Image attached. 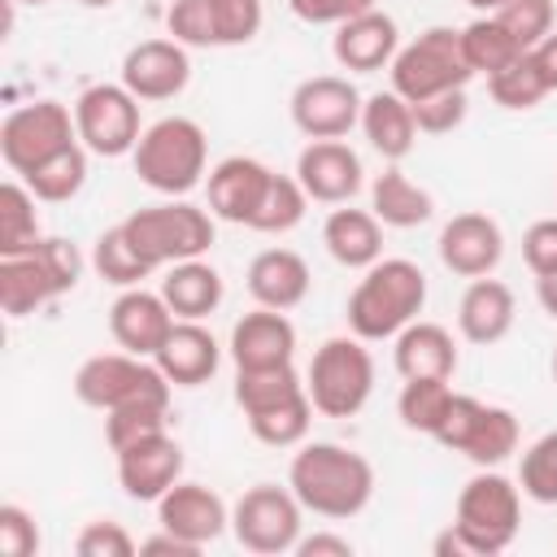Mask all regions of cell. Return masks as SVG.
<instances>
[{
  "label": "cell",
  "mask_w": 557,
  "mask_h": 557,
  "mask_svg": "<svg viewBox=\"0 0 557 557\" xmlns=\"http://www.w3.org/2000/svg\"><path fill=\"white\" fill-rule=\"evenodd\" d=\"M287 487L296 492V500L305 505V513L344 522L357 518L370 496H374V466L335 440H313L300 444L292 466H287Z\"/></svg>",
  "instance_id": "obj_1"
},
{
  "label": "cell",
  "mask_w": 557,
  "mask_h": 557,
  "mask_svg": "<svg viewBox=\"0 0 557 557\" xmlns=\"http://www.w3.org/2000/svg\"><path fill=\"white\" fill-rule=\"evenodd\" d=\"M426 305V274L409 257H379L348 292L344 318L357 339H396Z\"/></svg>",
  "instance_id": "obj_2"
},
{
  "label": "cell",
  "mask_w": 557,
  "mask_h": 557,
  "mask_svg": "<svg viewBox=\"0 0 557 557\" xmlns=\"http://www.w3.org/2000/svg\"><path fill=\"white\" fill-rule=\"evenodd\" d=\"M83 278V252L78 244L61 235H44L26 252L0 257V309L4 318H26L57 296L74 292Z\"/></svg>",
  "instance_id": "obj_3"
},
{
  "label": "cell",
  "mask_w": 557,
  "mask_h": 557,
  "mask_svg": "<svg viewBox=\"0 0 557 557\" xmlns=\"http://www.w3.org/2000/svg\"><path fill=\"white\" fill-rule=\"evenodd\" d=\"M131 161H135V174L144 187H152L161 196H187L191 187H200L205 165H209L205 126L183 113L157 117L152 126H144Z\"/></svg>",
  "instance_id": "obj_4"
},
{
  "label": "cell",
  "mask_w": 557,
  "mask_h": 557,
  "mask_svg": "<svg viewBox=\"0 0 557 557\" xmlns=\"http://www.w3.org/2000/svg\"><path fill=\"white\" fill-rule=\"evenodd\" d=\"M122 231L131 235V244L139 248V257L152 270L205 257L213 235H218L213 231V213L191 205V200H183V196H170V200L148 205V209H135L131 218H122Z\"/></svg>",
  "instance_id": "obj_5"
},
{
  "label": "cell",
  "mask_w": 557,
  "mask_h": 557,
  "mask_svg": "<svg viewBox=\"0 0 557 557\" xmlns=\"http://www.w3.org/2000/svg\"><path fill=\"white\" fill-rule=\"evenodd\" d=\"M305 392L322 418H352L374 392V357L357 335H331L313 348L305 370Z\"/></svg>",
  "instance_id": "obj_6"
},
{
  "label": "cell",
  "mask_w": 557,
  "mask_h": 557,
  "mask_svg": "<svg viewBox=\"0 0 557 557\" xmlns=\"http://www.w3.org/2000/svg\"><path fill=\"white\" fill-rule=\"evenodd\" d=\"M453 527L461 531V540L470 544L474 557L505 553L518 540V527H522V487L513 479L496 474V466L479 470L457 492Z\"/></svg>",
  "instance_id": "obj_7"
},
{
  "label": "cell",
  "mask_w": 557,
  "mask_h": 557,
  "mask_svg": "<svg viewBox=\"0 0 557 557\" xmlns=\"http://www.w3.org/2000/svg\"><path fill=\"white\" fill-rule=\"evenodd\" d=\"M392 91H400L409 104L431 100L440 91L466 87L474 78L466 52H461V30L453 26H426L418 39L400 44V52L392 57Z\"/></svg>",
  "instance_id": "obj_8"
},
{
  "label": "cell",
  "mask_w": 557,
  "mask_h": 557,
  "mask_svg": "<svg viewBox=\"0 0 557 557\" xmlns=\"http://www.w3.org/2000/svg\"><path fill=\"white\" fill-rule=\"evenodd\" d=\"M170 379L161 374V366L152 357H135V352H96L74 370V396L87 409H122V405H139V400H170Z\"/></svg>",
  "instance_id": "obj_9"
},
{
  "label": "cell",
  "mask_w": 557,
  "mask_h": 557,
  "mask_svg": "<svg viewBox=\"0 0 557 557\" xmlns=\"http://www.w3.org/2000/svg\"><path fill=\"white\" fill-rule=\"evenodd\" d=\"M518 418L505 405H483L479 396L453 392L448 418L435 431V440L448 453H461L466 461H474L479 470H492L500 461H509L518 453Z\"/></svg>",
  "instance_id": "obj_10"
},
{
  "label": "cell",
  "mask_w": 557,
  "mask_h": 557,
  "mask_svg": "<svg viewBox=\"0 0 557 557\" xmlns=\"http://www.w3.org/2000/svg\"><path fill=\"white\" fill-rule=\"evenodd\" d=\"M231 531H235L239 548H248L257 557L296 553V544L305 535V505L296 500L292 487L257 483L231 505Z\"/></svg>",
  "instance_id": "obj_11"
},
{
  "label": "cell",
  "mask_w": 557,
  "mask_h": 557,
  "mask_svg": "<svg viewBox=\"0 0 557 557\" xmlns=\"http://www.w3.org/2000/svg\"><path fill=\"white\" fill-rule=\"evenodd\" d=\"M70 144H78V126H74V109L61 104V100L17 104L0 122V157L17 178L30 174L35 165H44L48 157H57Z\"/></svg>",
  "instance_id": "obj_12"
},
{
  "label": "cell",
  "mask_w": 557,
  "mask_h": 557,
  "mask_svg": "<svg viewBox=\"0 0 557 557\" xmlns=\"http://www.w3.org/2000/svg\"><path fill=\"white\" fill-rule=\"evenodd\" d=\"M74 126L91 157H126L144 135L139 100L122 83H91L74 100Z\"/></svg>",
  "instance_id": "obj_13"
},
{
  "label": "cell",
  "mask_w": 557,
  "mask_h": 557,
  "mask_svg": "<svg viewBox=\"0 0 557 557\" xmlns=\"http://www.w3.org/2000/svg\"><path fill=\"white\" fill-rule=\"evenodd\" d=\"M361 104H366V96L344 74L300 78L287 100L292 122L305 139H344L352 126H361Z\"/></svg>",
  "instance_id": "obj_14"
},
{
  "label": "cell",
  "mask_w": 557,
  "mask_h": 557,
  "mask_svg": "<svg viewBox=\"0 0 557 557\" xmlns=\"http://www.w3.org/2000/svg\"><path fill=\"white\" fill-rule=\"evenodd\" d=\"M435 248H440L444 270H453L457 278H483L505 257V231H500L496 218H487L479 209H466V213H453L440 226Z\"/></svg>",
  "instance_id": "obj_15"
},
{
  "label": "cell",
  "mask_w": 557,
  "mask_h": 557,
  "mask_svg": "<svg viewBox=\"0 0 557 557\" xmlns=\"http://www.w3.org/2000/svg\"><path fill=\"white\" fill-rule=\"evenodd\" d=\"M191 83V57L178 39H139L122 57V87L135 100H174Z\"/></svg>",
  "instance_id": "obj_16"
},
{
  "label": "cell",
  "mask_w": 557,
  "mask_h": 557,
  "mask_svg": "<svg viewBox=\"0 0 557 557\" xmlns=\"http://www.w3.org/2000/svg\"><path fill=\"white\" fill-rule=\"evenodd\" d=\"M117 457V483L131 500L157 505L178 479H183V444L170 431H157L148 440H135L113 453Z\"/></svg>",
  "instance_id": "obj_17"
},
{
  "label": "cell",
  "mask_w": 557,
  "mask_h": 557,
  "mask_svg": "<svg viewBox=\"0 0 557 557\" xmlns=\"http://www.w3.org/2000/svg\"><path fill=\"white\" fill-rule=\"evenodd\" d=\"M296 178H300L309 200L348 205L361 191L366 170H361V157L344 139H309L296 157Z\"/></svg>",
  "instance_id": "obj_18"
},
{
  "label": "cell",
  "mask_w": 557,
  "mask_h": 557,
  "mask_svg": "<svg viewBox=\"0 0 557 557\" xmlns=\"http://www.w3.org/2000/svg\"><path fill=\"white\" fill-rule=\"evenodd\" d=\"M400 52V30H396V17L383 13L379 4L339 22L335 26V39H331V57L339 61V70L348 74H374V70H387L392 57Z\"/></svg>",
  "instance_id": "obj_19"
},
{
  "label": "cell",
  "mask_w": 557,
  "mask_h": 557,
  "mask_svg": "<svg viewBox=\"0 0 557 557\" xmlns=\"http://www.w3.org/2000/svg\"><path fill=\"white\" fill-rule=\"evenodd\" d=\"M174 309L165 305L161 292H148L144 283L139 287H122L117 300L109 305V335L117 339V348L135 352V357H152L161 348V339L170 335L174 326Z\"/></svg>",
  "instance_id": "obj_20"
},
{
  "label": "cell",
  "mask_w": 557,
  "mask_h": 557,
  "mask_svg": "<svg viewBox=\"0 0 557 557\" xmlns=\"http://www.w3.org/2000/svg\"><path fill=\"white\" fill-rule=\"evenodd\" d=\"M274 170L257 157H222L209 178H205V191H209V213L222 218V222H235V226H248L265 187H270Z\"/></svg>",
  "instance_id": "obj_21"
},
{
  "label": "cell",
  "mask_w": 557,
  "mask_h": 557,
  "mask_svg": "<svg viewBox=\"0 0 557 557\" xmlns=\"http://www.w3.org/2000/svg\"><path fill=\"white\" fill-rule=\"evenodd\" d=\"M157 522H161L165 531L191 540L196 548H205V544H213V540L231 527V505H226L213 487L178 479V483L157 500Z\"/></svg>",
  "instance_id": "obj_22"
},
{
  "label": "cell",
  "mask_w": 557,
  "mask_h": 557,
  "mask_svg": "<svg viewBox=\"0 0 557 557\" xmlns=\"http://www.w3.org/2000/svg\"><path fill=\"white\" fill-rule=\"evenodd\" d=\"M296 357V326L283 309L257 305L231 326V361L235 370H270V366H292Z\"/></svg>",
  "instance_id": "obj_23"
},
{
  "label": "cell",
  "mask_w": 557,
  "mask_h": 557,
  "mask_svg": "<svg viewBox=\"0 0 557 557\" xmlns=\"http://www.w3.org/2000/svg\"><path fill=\"white\" fill-rule=\"evenodd\" d=\"M152 361L161 366V374L174 387H200V383H209L218 374L222 348H218V339H213V331L205 322L178 318L170 326V335L161 339V348L152 352Z\"/></svg>",
  "instance_id": "obj_24"
},
{
  "label": "cell",
  "mask_w": 557,
  "mask_h": 557,
  "mask_svg": "<svg viewBox=\"0 0 557 557\" xmlns=\"http://www.w3.org/2000/svg\"><path fill=\"white\" fill-rule=\"evenodd\" d=\"M513 318H518V300H513L509 283H500L492 274L470 278V287L457 300V331L470 344H483V348L500 344L513 331Z\"/></svg>",
  "instance_id": "obj_25"
},
{
  "label": "cell",
  "mask_w": 557,
  "mask_h": 557,
  "mask_svg": "<svg viewBox=\"0 0 557 557\" xmlns=\"http://www.w3.org/2000/svg\"><path fill=\"white\" fill-rule=\"evenodd\" d=\"M392 361L400 379H453L457 374V339L440 322L413 318L392 339Z\"/></svg>",
  "instance_id": "obj_26"
},
{
  "label": "cell",
  "mask_w": 557,
  "mask_h": 557,
  "mask_svg": "<svg viewBox=\"0 0 557 557\" xmlns=\"http://www.w3.org/2000/svg\"><path fill=\"white\" fill-rule=\"evenodd\" d=\"M248 296L257 300V305H265V309H296L305 296H309V265H305V257L300 252H292V248H265V252H257L252 261H248Z\"/></svg>",
  "instance_id": "obj_27"
},
{
  "label": "cell",
  "mask_w": 557,
  "mask_h": 557,
  "mask_svg": "<svg viewBox=\"0 0 557 557\" xmlns=\"http://www.w3.org/2000/svg\"><path fill=\"white\" fill-rule=\"evenodd\" d=\"M361 131L370 139V148L383 157V161H405L418 144V122H413V104L400 96V91H374L366 96L361 104Z\"/></svg>",
  "instance_id": "obj_28"
},
{
  "label": "cell",
  "mask_w": 557,
  "mask_h": 557,
  "mask_svg": "<svg viewBox=\"0 0 557 557\" xmlns=\"http://www.w3.org/2000/svg\"><path fill=\"white\" fill-rule=\"evenodd\" d=\"M322 244L331 252V261H339L344 270H370L383 257V222L370 209H331L322 222Z\"/></svg>",
  "instance_id": "obj_29"
},
{
  "label": "cell",
  "mask_w": 557,
  "mask_h": 557,
  "mask_svg": "<svg viewBox=\"0 0 557 557\" xmlns=\"http://www.w3.org/2000/svg\"><path fill=\"white\" fill-rule=\"evenodd\" d=\"M161 296H165V305L174 309V318L205 322V318L222 305L226 287H222V274H218L205 257H191V261H174V265H165Z\"/></svg>",
  "instance_id": "obj_30"
},
{
  "label": "cell",
  "mask_w": 557,
  "mask_h": 557,
  "mask_svg": "<svg viewBox=\"0 0 557 557\" xmlns=\"http://www.w3.org/2000/svg\"><path fill=\"white\" fill-rule=\"evenodd\" d=\"M370 213L383 222V226H396V231H413L422 222H431L435 213V200L426 187H418L405 170L387 165L374 183H370Z\"/></svg>",
  "instance_id": "obj_31"
},
{
  "label": "cell",
  "mask_w": 557,
  "mask_h": 557,
  "mask_svg": "<svg viewBox=\"0 0 557 557\" xmlns=\"http://www.w3.org/2000/svg\"><path fill=\"white\" fill-rule=\"evenodd\" d=\"M22 183L39 196V205H65V200H74L83 191V183H87V148L83 144L61 148L57 157H48L30 174H22Z\"/></svg>",
  "instance_id": "obj_32"
},
{
  "label": "cell",
  "mask_w": 557,
  "mask_h": 557,
  "mask_svg": "<svg viewBox=\"0 0 557 557\" xmlns=\"http://www.w3.org/2000/svg\"><path fill=\"white\" fill-rule=\"evenodd\" d=\"M91 270H96L104 283H113V287H139L144 278L157 274V270L139 257V248L131 244V235L122 231V222H117V226H104V231L96 235V244H91Z\"/></svg>",
  "instance_id": "obj_33"
},
{
  "label": "cell",
  "mask_w": 557,
  "mask_h": 557,
  "mask_svg": "<svg viewBox=\"0 0 557 557\" xmlns=\"http://www.w3.org/2000/svg\"><path fill=\"white\" fill-rule=\"evenodd\" d=\"M35 205H39V196L22 178H9L0 187V257L26 252V248H35L44 239Z\"/></svg>",
  "instance_id": "obj_34"
},
{
  "label": "cell",
  "mask_w": 557,
  "mask_h": 557,
  "mask_svg": "<svg viewBox=\"0 0 557 557\" xmlns=\"http://www.w3.org/2000/svg\"><path fill=\"white\" fill-rule=\"evenodd\" d=\"M461 52H466V61H470L474 74H496V70H505L509 61H518L527 48H522L492 13H483V17H474L470 26H461Z\"/></svg>",
  "instance_id": "obj_35"
},
{
  "label": "cell",
  "mask_w": 557,
  "mask_h": 557,
  "mask_svg": "<svg viewBox=\"0 0 557 557\" xmlns=\"http://www.w3.org/2000/svg\"><path fill=\"white\" fill-rule=\"evenodd\" d=\"M448 405H453L448 379H405V387H400V396H396L400 422H405L409 431H418V435H431V440H435V431L444 426Z\"/></svg>",
  "instance_id": "obj_36"
},
{
  "label": "cell",
  "mask_w": 557,
  "mask_h": 557,
  "mask_svg": "<svg viewBox=\"0 0 557 557\" xmlns=\"http://www.w3.org/2000/svg\"><path fill=\"white\" fill-rule=\"evenodd\" d=\"M305 392V379L296 374V366H270V370H235V405L248 413L274 409L292 396Z\"/></svg>",
  "instance_id": "obj_37"
},
{
  "label": "cell",
  "mask_w": 557,
  "mask_h": 557,
  "mask_svg": "<svg viewBox=\"0 0 557 557\" xmlns=\"http://www.w3.org/2000/svg\"><path fill=\"white\" fill-rule=\"evenodd\" d=\"M313 413H318V409H313L309 392H300V396H292V400H283V405H274V409L248 413V431H252L261 444H270V448H300L305 435H309Z\"/></svg>",
  "instance_id": "obj_38"
},
{
  "label": "cell",
  "mask_w": 557,
  "mask_h": 557,
  "mask_svg": "<svg viewBox=\"0 0 557 557\" xmlns=\"http://www.w3.org/2000/svg\"><path fill=\"white\" fill-rule=\"evenodd\" d=\"M305 209H309V196H305L300 178L296 174H274L265 196H261V205H257V213H252V222H248V231L287 235L292 226H300Z\"/></svg>",
  "instance_id": "obj_39"
},
{
  "label": "cell",
  "mask_w": 557,
  "mask_h": 557,
  "mask_svg": "<svg viewBox=\"0 0 557 557\" xmlns=\"http://www.w3.org/2000/svg\"><path fill=\"white\" fill-rule=\"evenodd\" d=\"M170 422V400H139V405H122V409H109L104 413V440L109 448H126L135 440H148L157 431H165Z\"/></svg>",
  "instance_id": "obj_40"
},
{
  "label": "cell",
  "mask_w": 557,
  "mask_h": 557,
  "mask_svg": "<svg viewBox=\"0 0 557 557\" xmlns=\"http://www.w3.org/2000/svg\"><path fill=\"white\" fill-rule=\"evenodd\" d=\"M487 91H492V100H496L500 109H509V113L535 109V104L548 96V87L540 83V74H535V65H531L527 52H522L518 61H509L505 70L487 74Z\"/></svg>",
  "instance_id": "obj_41"
},
{
  "label": "cell",
  "mask_w": 557,
  "mask_h": 557,
  "mask_svg": "<svg viewBox=\"0 0 557 557\" xmlns=\"http://www.w3.org/2000/svg\"><path fill=\"white\" fill-rule=\"evenodd\" d=\"M518 487H522V496H531L535 505H557V426L544 431V435L522 453Z\"/></svg>",
  "instance_id": "obj_42"
},
{
  "label": "cell",
  "mask_w": 557,
  "mask_h": 557,
  "mask_svg": "<svg viewBox=\"0 0 557 557\" xmlns=\"http://www.w3.org/2000/svg\"><path fill=\"white\" fill-rule=\"evenodd\" d=\"M209 17H213V48H239L257 39L265 22V4L261 0H209Z\"/></svg>",
  "instance_id": "obj_43"
},
{
  "label": "cell",
  "mask_w": 557,
  "mask_h": 557,
  "mask_svg": "<svg viewBox=\"0 0 557 557\" xmlns=\"http://www.w3.org/2000/svg\"><path fill=\"white\" fill-rule=\"evenodd\" d=\"M492 17L522 44V48H535L548 30H553V0H500L492 9Z\"/></svg>",
  "instance_id": "obj_44"
},
{
  "label": "cell",
  "mask_w": 557,
  "mask_h": 557,
  "mask_svg": "<svg viewBox=\"0 0 557 557\" xmlns=\"http://www.w3.org/2000/svg\"><path fill=\"white\" fill-rule=\"evenodd\" d=\"M165 35L183 48H213V17L209 0H170L165 9Z\"/></svg>",
  "instance_id": "obj_45"
},
{
  "label": "cell",
  "mask_w": 557,
  "mask_h": 557,
  "mask_svg": "<svg viewBox=\"0 0 557 557\" xmlns=\"http://www.w3.org/2000/svg\"><path fill=\"white\" fill-rule=\"evenodd\" d=\"M466 113H470L466 87H453V91H440V96L413 104V122H418L422 135H448L466 122Z\"/></svg>",
  "instance_id": "obj_46"
},
{
  "label": "cell",
  "mask_w": 557,
  "mask_h": 557,
  "mask_svg": "<svg viewBox=\"0 0 557 557\" xmlns=\"http://www.w3.org/2000/svg\"><path fill=\"white\" fill-rule=\"evenodd\" d=\"M74 553H78V557H131V553H139V544H135V535H131L122 522L96 518V522H87V527L78 531Z\"/></svg>",
  "instance_id": "obj_47"
},
{
  "label": "cell",
  "mask_w": 557,
  "mask_h": 557,
  "mask_svg": "<svg viewBox=\"0 0 557 557\" xmlns=\"http://www.w3.org/2000/svg\"><path fill=\"white\" fill-rule=\"evenodd\" d=\"M39 522L22 505H0V553L4 557H35L39 553Z\"/></svg>",
  "instance_id": "obj_48"
},
{
  "label": "cell",
  "mask_w": 557,
  "mask_h": 557,
  "mask_svg": "<svg viewBox=\"0 0 557 557\" xmlns=\"http://www.w3.org/2000/svg\"><path fill=\"white\" fill-rule=\"evenodd\" d=\"M522 261H527V270L535 278L557 270V218H540V222L527 226V235H522Z\"/></svg>",
  "instance_id": "obj_49"
},
{
  "label": "cell",
  "mask_w": 557,
  "mask_h": 557,
  "mask_svg": "<svg viewBox=\"0 0 557 557\" xmlns=\"http://www.w3.org/2000/svg\"><path fill=\"white\" fill-rule=\"evenodd\" d=\"M374 4L379 0H287V9L309 26H339V22H348Z\"/></svg>",
  "instance_id": "obj_50"
},
{
  "label": "cell",
  "mask_w": 557,
  "mask_h": 557,
  "mask_svg": "<svg viewBox=\"0 0 557 557\" xmlns=\"http://www.w3.org/2000/svg\"><path fill=\"white\" fill-rule=\"evenodd\" d=\"M296 553L300 557H352V540L335 531H313V535H300Z\"/></svg>",
  "instance_id": "obj_51"
},
{
  "label": "cell",
  "mask_w": 557,
  "mask_h": 557,
  "mask_svg": "<svg viewBox=\"0 0 557 557\" xmlns=\"http://www.w3.org/2000/svg\"><path fill=\"white\" fill-rule=\"evenodd\" d=\"M139 553L144 557H196L200 548L191 544V540H183V535H174V531H157V535H148V540H139Z\"/></svg>",
  "instance_id": "obj_52"
},
{
  "label": "cell",
  "mask_w": 557,
  "mask_h": 557,
  "mask_svg": "<svg viewBox=\"0 0 557 557\" xmlns=\"http://www.w3.org/2000/svg\"><path fill=\"white\" fill-rule=\"evenodd\" d=\"M527 57H531V65H535L540 83H544L548 91H557V26H553L535 48H527Z\"/></svg>",
  "instance_id": "obj_53"
},
{
  "label": "cell",
  "mask_w": 557,
  "mask_h": 557,
  "mask_svg": "<svg viewBox=\"0 0 557 557\" xmlns=\"http://www.w3.org/2000/svg\"><path fill=\"white\" fill-rule=\"evenodd\" d=\"M431 553H435V557H474V553H470V544L461 540V531H457L453 522H448V527H444V531L435 535Z\"/></svg>",
  "instance_id": "obj_54"
},
{
  "label": "cell",
  "mask_w": 557,
  "mask_h": 557,
  "mask_svg": "<svg viewBox=\"0 0 557 557\" xmlns=\"http://www.w3.org/2000/svg\"><path fill=\"white\" fill-rule=\"evenodd\" d=\"M535 300H540V309H544V313L557 322V270L535 278Z\"/></svg>",
  "instance_id": "obj_55"
},
{
  "label": "cell",
  "mask_w": 557,
  "mask_h": 557,
  "mask_svg": "<svg viewBox=\"0 0 557 557\" xmlns=\"http://www.w3.org/2000/svg\"><path fill=\"white\" fill-rule=\"evenodd\" d=\"M466 4H470V9H483V13H492L500 0H466Z\"/></svg>",
  "instance_id": "obj_56"
},
{
  "label": "cell",
  "mask_w": 557,
  "mask_h": 557,
  "mask_svg": "<svg viewBox=\"0 0 557 557\" xmlns=\"http://www.w3.org/2000/svg\"><path fill=\"white\" fill-rule=\"evenodd\" d=\"M78 4H87V9H109V4H117V0H78Z\"/></svg>",
  "instance_id": "obj_57"
},
{
  "label": "cell",
  "mask_w": 557,
  "mask_h": 557,
  "mask_svg": "<svg viewBox=\"0 0 557 557\" xmlns=\"http://www.w3.org/2000/svg\"><path fill=\"white\" fill-rule=\"evenodd\" d=\"M553 383H557V348H553Z\"/></svg>",
  "instance_id": "obj_58"
},
{
  "label": "cell",
  "mask_w": 557,
  "mask_h": 557,
  "mask_svg": "<svg viewBox=\"0 0 557 557\" xmlns=\"http://www.w3.org/2000/svg\"><path fill=\"white\" fill-rule=\"evenodd\" d=\"M17 4H48V0H17Z\"/></svg>",
  "instance_id": "obj_59"
}]
</instances>
